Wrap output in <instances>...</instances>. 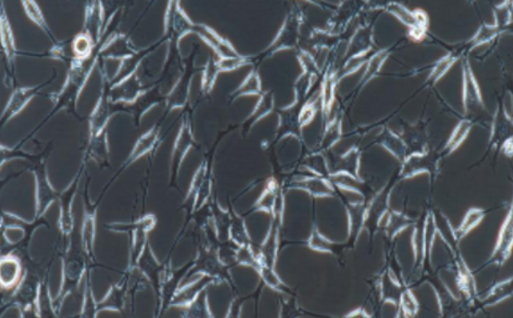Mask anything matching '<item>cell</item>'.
<instances>
[{
    "instance_id": "cell-11",
    "label": "cell",
    "mask_w": 513,
    "mask_h": 318,
    "mask_svg": "<svg viewBox=\"0 0 513 318\" xmlns=\"http://www.w3.org/2000/svg\"><path fill=\"white\" fill-rule=\"evenodd\" d=\"M135 270H138L140 275L152 286L156 293L157 299H159L162 282L161 275L164 271V265L157 260L149 240L147 241L142 253L140 254L137 261Z\"/></svg>"
},
{
    "instance_id": "cell-16",
    "label": "cell",
    "mask_w": 513,
    "mask_h": 318,
    "mask_svg": "<svg viewBox=\"0 0 513 318\" xmlns=\"http://www.w3.org/2000/svg\"><path fill=\"white\" fill-rule=\"evenodd\" d=\"M50 265H49L47 271L44 273L43 277H42L41 279L40 292H39L37 301L39 317H58L57 313L55 312L54 300L52 299L50 290H49V272H50Z\"/></svg>"
},
{
    "instance_id": "cell-23",
    "label": "cell",
    "mask_w": 513,
    "mask_h": 318,
    "mask_svg": "<svg viewBox=\"0 0 513 318\" xmlns=\"http://www.w3.org/2000/svg\"><path fill=\"white\" fill-rule=\"evenodd\" d=\"M505 30H501L495 25H488L483 24L479 28L475 36L468 41L467 45L470 48L479 47V45L490 43L501 34L503 33Z\"/></svg>"
},
{
    "instance_id": "cell-12",
    "label": "cell",
    "mask_w": 513,
    "mask_h": 318,
    "mask_svg": "<svg viewBox=\"0 0 513 318\" xmlns=\"http://www.w3.org/2000/svg\"><path fill=\"white\" fill-rule=\"evenodd\" d=\"M404 160L405 162L402 171L404 177L409 178L423 172H437L438 157L434 153L428 152V150L423 153H412Z\"/></svg>"
},
{
    "instance_id": "cell-25",
    "label": "cell",
    "mask_w": 513,
    "mask_h": 318,
    "mask_svg": "<svg viewBox=\"0 0 513 318\" xmlns=\"http://www.w3.org/2000/svg\"><path fill=\"white\" fill-rule=\"evenodd\" d=\"M190 141L188 130L185 127L179 136L175 146L173 160H172V178H173V180L177 173L178 167L180 166L181 160L184 158L186 151L190 145Z\"/></svg>"
},
{
    "instance_id": "cell-2",
    "label": "cell",
    "mask_w": 513,
    "mask_h": 318,
    "mask_svg": "<svg viewBox=\"0 0 513 318\" xmlns=\"http://www.w3.org/2000/svg\"><path fill=\"white\" fill-rule=\"evenodd\" d=\"M23 261L26 268L25 274L15 291L1 301V314L7 309L17 307L21 317H39V292L42 277L48 267L40 268L37 264L34 263L30 257L23 258Z\"/></svg>"
},
{
    "instance_id": "cell-17",
    "label": "cell",
    "mask_w": 513,
    "mask_h": 318,
    "mask_svg": "<svg viewBox=\"0 0 513 318\" xmlns=\"http://www.w3.org/2000/svg\"><path fill=\"white\" fill-rule=\"evenodd\" d=\"M108 145L107 132L90 138L89 148L87 151V158H91L102 167L108 164Z\"/></svg>"
},
{
    "instance_id": "cell-1",
    "label": "cell",
    "mask_w": 513,
    "mask_h": 318,
    "mask_svg": "<svg viewBox=\"0 0 513 318\" xmlns=\"http://www.w3.org/2000/svg\"><path fill=\"white\" fill-rule=\"evenodd\" d=\"M92 268L83 250L80 231L76 226L69 237V244L62 255V282L57 297L54 299L55 312L61 315L67 297L78 291L80 281L87 271ZM93 270V268H92Z\"/></svg>"
},
{
    "instance_id": "cell-13",
    "label": "cell",
    "mask_w": 513,
    "mask_h": 318,
    "mask_svg": "<svg viewBox=\"0 0 513 318\" xmlns=\"http://www.w3.org/2000/svg\"><path fill=\"white\" fill-rule=\"evenodd\" d=\"M403 142L406 146L407 152L410 149V155L416 153H423L427 151L426 149V132H425L424 125L423 123L417 125H404Z\"/></svg>"
},
{
    "instance_id": "cell-6",
    "label": "cell",
    "mask_w": 513,
    "mask_h": 318,
    "mask_svg": "<svg viewBox=\"0 0 513 318\" xmlns=\"http://www.w3.org/2000/svg\"><path fill=\"white\" fill-rule=\"evenodd\" d=\"M462 72L463 111L467 118L479 116L485 109L483 96L467 57L463 59Z\"/></svg>"
},
{
    "instance_id": "cell-5",
    "label": "cell",
    "mask_w": 513,
    "mask_h": 318,
    "mask_svg": "<svg viewBox=\"0 0 513 318\" xmlns=\"http://www.w3.org/2000/svg\"><path fill=\"white\" fill-rule=\"evenodd\" d=\"M386 10L408 28V36L414 43H420L426 37L428 17L424 10L417 9L412 12L402 3L397 2L389 3L386 6Z\"/></svg>"
},
{
    "instance_id": "cell-4",
    "label": "cell",
    "mask_w": 513,
    "mask_h": 318,
    "mask_svg": "<svg viewBox=\"0 0 513 318\" xmlns=\"http://www.w3.org/2000/svg\"><path fill=\"white\" fill-rule=\"evenodd\" d=\"M87 181L85 191H84V213L82 229L80 231V239L84 251L89 260V266L92 268L96 266L105 267L97 263L96 253H94V244H96V229H97V212L98 205L101 202V198L93 204L89 195V183Z\"/></svg>"
},
{
    "instance_id": "cell-8",
    "label": "cell",
    "mask_w": 513,
    "mask_h": 318,
    "mask_svg": "<svg viewBox=\"0 0 513 318\" xmlns=\"http://www.w3.org/2000/svg\"><path fill=\"white\" fill-rule=\"evenodd\" d=\"M84 164L80 166L78 173L75 179L65 191L58 194V201L59 202V218L58 222V229L61 230V235L64 239H68L76 226L75 219L72 211L74 199H75L77 188L82 178Z\"/></svg>"
},
{
    "instance_id": "cell-15",
    "label": "cell",
    "mask_w": 513,
    "mask_h": 318,
    "mask_svg": "<svg viewBox=\"0 0 513 318\" xmlns=\"http://www.w3.org/2000/svg\"><path fill=\"white\" fill-rule=\"evenodd\" d=\"M157 224L156 216L153 214H146L142 216L135 222H111L105 224V229L112 233H125L130 234L135 231L144 229L151 231L154 229Z\"/></svg>"
},
{
    "instance_id": "cell-10",
    "label": "cell",
    "mask_w": 513,
    "mask_h": 318,
    "mask_svg": "<svg viewBox=\"0 0 513 318\" xmlns=\"http://www.w3.org/2000/svg\"><path fill=\"white\" fill-rule=\"evenodd\" d=\"M133 273V271L126 268L121 281L118 283H112L107 295L104 297L101 301L97 302V314L104 312V310L124 313L126 300H127L129 292L130 279H131Z\"/></svg>"
},
{
    "instance_id": "cell-26",
    "label": "cell",
    "mask_w": 513,
    "mask_h": 318,
    "mask_svg": "<svg viewBox=\"0 0 513 318\" xmlns=\"http://www.w3.org/2000/svg\"><path fill=\"white\" fill-rule=\"evenodd\" d=\"M472 121L469 118H466V120L459 122L455 131L452 132L451 138L448 140L447 146L445 147L444 152L446 153L452 152L453 150H455L461 145L467 134H469L470 129H472Z\"/></svg>"
},
{
    "instance_id": "cell-22",
    "label": "cell",
    "mask_w": 513,
    "mask_h": 318,
    "mask_svg": "<svg viewBox=\"0 0 513 318\" xmlns=\"http://www.w3.org/2000/svg\"><path fill=\"white\" fill-rule=\"evenodd\" d=\"M459 56L455 52H451L445 57L441 58L437 62L434 68L432 69L430 74L428 75L427 83L428 85H434L447 73L452 66L459 61Z\"/></svg>"
},
{
    "instance_id": "cell-19",
    "label": "cell",
    "mask_w": 513,
    "mask_h": 318,
    "mask_svg": "<svg viewBox=\"0 0 513 318\" xmlns=\"http://www.w3.org/2000/svg\"><path fill=\"white\" fill-rule=\"evenodd\" d=\"M351 47H352L353 52L350 57L371 52L372 47H373L371 27L358 29L357 33L354 34Z\"/></svg>"
},
{
    "instance_id": "cell-24",
    "label": "cell",
    "mask_w": 513,
    "mask_h": 318,
    "mask_svg": "<svg viewBox=\"0 0 513 318\" xmlns=\"http://www.w3.org/2000/svg\"><path fill=\"white\" fill-rule=\"evenodd\" d=\"M37 89H20L17 91L16 94H14L12 100H10L9 106L6 110L5 114L2 117L3 120L5 121L8 120L10 117L13 116L14 114L19 113V111L22 108L24 105L28 103V100L34 96V94L36 92Z\"/></svg>"
},
{
    "instance_id": "cell-18",
    "label": "cell",
    "mask_w": 513,
    "mask_h": 318,
    "mask_svg": "<svg viewBox=\"0 0 513 318\" xmlns=\"http://www.w3.org/2000/svg\"><path fill=\"white\" fill-rule=\"evenodd\" d=\"M389 56V52L386 50V49L375 52V54L371 56L367 63V71H365L360 83L361 88H363L367 83L370 82L372 78H374L380 72L382 65H384Z\"/></svg>"
},
{
    "instance_id": "cell-27",
    "label": "cell",
    "mask_w": 513,
    "mask_h": 318,
    "mask_svg": "<svg viewBox=\"0 0 513 318\" xmlns=\"http://www.w3.org/2000/svg\"><path fill=\"white\" fill-rule=\"evenodd\" d=\"M494 25L500 28L501 30H507V27L511 23L512 21V9L510 3L505 2L501 6L494 8Z\"/></svg>"
},
{
    "instance_id": "cell-3",
    "label": "cell",
    "mask_w": 513,
    "mask_h": 318,
    "mask_svg": "<svg viewBox=\"0 0 513 318\" xmlns=\"http://www.w3.org/2000/svg\"><path fill=\"white\" fill-rule=\"evenodd\" d=\"M44 156L45 153L38 156L32 162L35 177L34 219L43 218L50 206L58 200L59 194L49 182L45 160L47 157Z\"/></svg>"
},
{
    "instance_id": "cell-7",
    "label": "cell",
    "mask_w": 513,
    "mask_h": 318,
    "mask_svg": "<svg viewBox=\"0 0 513 318\" xmlns=\"http://www.w3.org/2000/svg\"><path fill=\"white\" fill-rule=\"evenodd\" d=\"M25 265L22 258L16 253L1 257L0 260V286L1 301L15 291L25 274Z\"/></svg>"
},
{
    "instance_id": "cell-20",
    "label": "cell",
    "mask_w": 513,
    "mask_h": 318,
    "mask_svg": "<svg viewBox=\"0 0 513 318\" xmlns=\"http://www.w3.org/2000/svg\"><path fill=\"white\" fill-rule=\"evenodd\" d=\"M379 141L399 159L402 160L406 159L407 149L405 142H403L402 138L396 136L389 129H384Z\"/></svg>"
},
{
    "instance_id": "cell-9",
    "label": "cell",
    "mask_w": 513,
    "mask_h": 318,
    "mask_svg": "<svg viewBox=\"0 0 513 318\" xmlns=\"http://www.w3.org/2000/svg\"><path fill=\"white\" fill-rule=\"evenodd\" d=\"M1 222L0 227L6 230H20L23 233L22 240L16 243V249L20 253H29L30 244L35 230L41 226L50 229L47 220L43 218L34 219L33 222H28L20 216L12 213L1 211Z\"/></svg>"
},
{
    "instance_id": "cell-14",
    "label": "cell",
    "mask_w": 513,
    "mask_h": 318,
    "mask_svg": "<svg viewBox=\"0 0 513 318\" xmlns=\"http://www.w3.org/2000/svg\"><path fill=\"white\" fill-rule=\"evenodd\" d=\"M157 135H159V129L153 127L151 129L149 132L143 134L136 142L135 147L130 153L127 160H125L124 163L122 164L121 169L119 170V173L124 170L126 167L131 165L133 162L140 158V157L145 156L146 153L151 151L155 146L157 141Z\"/></svg>"
},
{
    "instance_id": "cell-21",
    "label": "cell",
    "mask_w": 513,
    "mask_h": 318,
    "mask_svg": "<svg viewBox=\"0 0 513 318\" xmlns=\"http://www.w3.org/2000/svg\"><path fill=\"white\" fill-rule=\"evenodd\" d=\"M91 271L89 268L86 273L85 291H84L82 310H80V317L96 318L98 315L96 312L97 301L94 299L92 281H91Z\"/></svg>"
}]
</instances>
